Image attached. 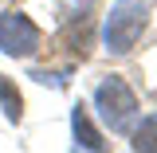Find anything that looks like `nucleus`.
Masks as SVG:
<instances>
[{
    "mask_svg": "<svg viewBox=\"0 0 157 153\" xmlns=\"http://www.w3.org/2000/svg\"><path fill=\"white\" fill-rule=\"evenodd\" d=\"M94 110H98V118L110 126V134H130V126H134V118H137L134 86L122 75H106L98 82V90H94Z\"/></svg>",
    "mask_w": 157,
    "mask_h": 153,
    "instance_id": "nucleus-2",
    "label": "nucleus"
},
{
    "mask_svg": "<svg viewBox=\"0 0 157 153\" xmlns=\"http://www.w3.org/2000/svg\"><path fill=\"white\" fill-rule=\"evenodd\" d=\"M145 28H149V4L145 0H114L110 16L102 24V43L110 55H126V51H134V43L141 39Z\"/></svg>",
    "mask_w": 157,
    "mask_h": 153,
    "instance_id": "nucleus-1",
    "label": "nucleus"
},
{
    "mask_svg": "<svg viewBox=\"0 0 157 153\" xmlns=\"http://www.w3.org/2000/svg\"><path fill=\"white\" fill-rule=\"evenodd\" d=\"M90 43H94V12L82 8V12H75V16L67 20V28H63V47L75 59H86L90 55Z\"/></svg>",
    "mask_w": 157,
    "mask_h": 153,
    "instance_id": "nucleus-4",
    "label": "nucleus"
},
{
    "mask_svg": "<svg viewBox=\"0 0 157 153\" xmlns=\"http://www.w3.org/2000/svg\"><path fill=\"white\" fill-rule=\"evenodd\" d=\"M39 28L32 24V20L24 16V12H16V8H8V12H0V51L12 59H28L39 51Z\"/></svg>",
    "mask_w": 157,
    "mask_h": 153,
    "instance_id": "nucleus-3",
    "label": "nucleus"
},
{
    "mask_svg": "<svg viewBox=\"0 0 157 153\" xmlns=\"http://www.w3.org/2000/svg\"><path fill=\"white\" fill-rule=\"evenodd\" d=\"M130 145L134 153H157V110L145 114L137 126H130Z\"/></svg>",
    "mask_w": 157,
    "mask_h": 153,
    "instance_id": "nucleus-6",
    "label": "nucleus"
},
{
    "mask_svg": "<svg viewBox=\"0 0 157 153\" xmlns=\"http://www.w3.org/2000/svg\"><path fill=\"white\" fill-rule=\"evenodd\" d=\"M71 134H75V145H78V149H106V141H102L98 126L90 122V110H86L82 102L71 110Z\"/></svg>",
    "mask_w": 157,
    "mask_h": 153,
    "instance_id": "nucleus-5",
    "label": "nucleus"
},
{
    "mask_svg": "<svg viewBox=\"0 0 157 153\" xmlns=\"http://www.w3.org/2000/svg\"><path fill=\"white\" fill-rule=\"evenodd\" d=\"M0 106H4V118H8L12 126L24 118V98H20L16 82H8V75H0Z\"/></svg>",
    "mask_w": 157,
    "mask_h": 153,
    "instance_id": "nucleus-7",
    "label": "nucleus"
}]
</instances>
